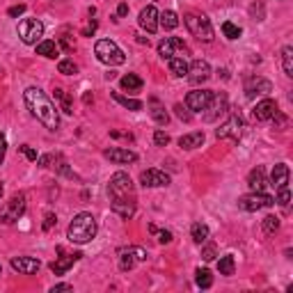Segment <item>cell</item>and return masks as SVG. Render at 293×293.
<instances>
[{"label":"cell","mask_w":293,"mask_h":293,"mask_svg":"<svg viewBox=\"0 0 293 293\" xmlns=\"http://www.w3.org/2000/svg\"><path fill=\"white\" fill-rule=\"evenodd\" d=\"M23 101H26L28 110L37 122H42L48 130H58L60 128V114H58V108L53 106L46 92H42L39 87H28L23 92Z\"/></svg>","instance_id":"cell-1"},{"label":"cell","mask_w":293,"mask_h":293,"mask_svg":"<svg viewBox=\"0 0 293 293\" xmlns=\"http://www.w3.org/2000/svg\"><path fill=\"white\" fill-rule=\"evenodd\" d=\"M98 232V224H96V218L92 213H78L74 220L69 222V229H66V238L71 243H78V245H85L96 236Z\"/></svg>","instance_id":"cell-2"},{"label":"cell","mask_w":293,"mask_h":293,"mask_svg":"<svg viewBox=\"0 0 293 293\" xmlns=\"http://www.w3.org/2000/svg\"><path fill=\"white\" fill-rule=\"evenodd\" d=\"M184 23H186V28L190 30V34L192 37H197L200 42H204V44H211L213 42V26H211V21H208V16H204V14H195V12H188L184 16Z\"/></svg>","instance_id":"cell-3"},{"label":"cell","mask_w":293,"mask_h":293,"mask_svg":"<svg viewBox=\"0 0 293 293\" xmlns=\"http://www.w3.org/2000/svg\"><path fill=\"white\" fill-rule=\"evenodd\" d=\"M94 53H96L98 62H104L108 66H120L126 62L124 50L112 42V39H98L96 46H94Z\"/></svg>","instance_id":"cell-4"},{"label":"cell","mask_w":293,"mask_h":293,"mask_svg":"<svg viewBox=\"0 0 293 293\" xmlns=\"http://www.w3.org/2000/svg\"><path fill=\"white\" fill-rule=\"evenodd\" d=\"M26 213V195H14L10 202L0 206V222L2 224H14L18 218Z\"/></svg>","instance_id":"cell-5"},{"label":"cell","mask_w":293,"mask_h":293,"mask_svg":"<svg viewBox=\"0 0 293 293\" xmlns=\"http://www.w3.org/2000/svg\"><path fill=\"white\" fill-rule=\"evenodd\" d=\"M243 128H245V122L238 112H234L224 124H220V128H216V138L218 140H232V142H238L240 136H243Z\"/></svg>","instance_id":"cell-6"},{"label":"cell","mask_w":293,"mask_h":293,"mask_svg":"<svg viewBox=\"0 0 293 293\" xmlns=\"http://www.w3.org/2000/svg\"><path fill=\"white\" fill-rule=\"evenodd\" d=\"M275 206V197L266 195V192H250V195L238 197V208L252 213V211H261V208H270Z\"/></svg>","instance_id":"cell-7"},{"label":"cell","mask_w":293,"mask_h":293,"mask_svg":"<svg viewBox=\"0 0 293 293\" xmlns=\"http://www.w3.org/2000/svg\"><path fill=\"white\" fill-rule=\"evenodd\" d=\"M42 34H44V23L39 21V18H23V21L18 23V37H21V42L28 44V46L37 44L39 39H42Z\"/></svg>","instance_id":"cell-8"},{"label":"cell","mask_w":293,"mask_h":293,"mask_svg":"<svg viewBox=\"0 0 293 293\" xmlns=\"http://www.w3.org/2000/svg\"><path fill=\"white\" fill-rule=\"evenodd\" d=\"M108 192L110 197H133V181L126 172H114L110 176V184H108Z\"/></svg>","instance_id":"cell-9"},{"label":"cell","mask_w":293,"mask_h":293,"mask_svg":"<svg viewBox=\"0 0 293 293\" xmlns=\"http://www.w3.org/2000/svg\"><path fill=\"white\" fill-rule=\"evenodd\" d=\"M117 254H120V268L122 270H130V268L136 266V261H144L146 259V250H142V248H138V245L120 248Z\"/></svg>","instance_id":"cell-10"},{"label":"cell","mask_w":293,"mask_h":293,"mask_svg":"<svg viewBox=\"0 0 293 293\" xmlns=\"http://www.w3.org/2000/svg\"><path fill=\"white\" fill-rule=\"evenodd\" d=\"M213 92L211 90H195V92H188L186 96V108L192 110V112H204L206 106L211 104Z\"/></svg>","instance_id":"cell-11"},{"label":"cell","mask_w":293,"mask_h":293,"mask_svg":"<svg viewBox=\"0 0 293 293\" xmlns=\"http://www.w3.org/2000/svg\"><path fill=\"white\" fill-rule=\"evenodd\" d=\"M272 92V82L266 80L261 76H254V78H248L245 80V96L248 98H256V96H266V94Z\"/></svg>","instance_id":"cell-12"},{"label":"cell","mask_w":293,"mask_h":293,"mask_svg":"<svg viewBox=\"0 0 293 293\" xmlns=\"http://www.w3.org/2000/svg\"><path fill=\"white\" fill-rule=\"evenodd\" d=\"M170 174L160 172V170L152 168V170H144V172L140 174V184L144 186V188H163V186H170Z\"/></svg>","instance_id":"cell-13"},{"label":"cell","mask_w":293,"mask_h":293,"mask_svg":"<svg viewBox=\"0 0 293 293\" xmlns=\"http://www.w3.org/2000/svg\"><path fill=\"white\" fill-rule=\"evenodd\" d=\"M227 110V94L224 92H213V98L211 104L206 106V110H204V120L206 122H216L220 114Z\"/></svg>","instance_id":"cell-14"},{"label":"cell","mask_w":293,"mask_h":293,"mask_svg":"<svg viewBox=\"0 0 293 293\" xmlns=\"http://www.w3.org/2000/svg\"><path fill=\"white\" fill-rule=\"evenodd\" d=\"M176 50L188 53V46H186L184 39H179V37H165L163 42L158 44V53H160V58H163V60L174 58V53H176Z\"/></svg>","instance_id":"cell-15"},{"label":"cell","mask_w":293,"mask_h":293,"mask_svg":"<svg viewBox=\"0 0 293 293\" xmlns=\"http://www.w3.org/2000/svg\"><path fill=\"white\" fill-rule=\"evenodd\" d=\"M188 78H190V82H195V85L206 82L208 78H211V66H208V62L206 60H195L188 66Z\"/></svg>","instance_id":"cell-16"},{"label":"cell","mask_w":293,"mask_h":293,"mask_svg":"<svg viewBox=\"0 0 293 293\" xmlns=\"http://www.w3.org/2000/svg\"><path fill=\"white\" fill-rule=\"evenodd\" d=\"M142 30H146L149 34H154L158 30V10L154 5H146L144 10L140 12V18H138Z\"/></svg>","instance_id":"cell-17"},{"label":"cell","mask_w":293,"mask_h":293,"mask_svg":"<svg viewBox=\"0 0 293 293\" xmlns=\"http://www.w3.org/2000/svg\"><path fill=\"white\" fill-rule=\"evenodd\" d=\"M104 156L108 158V160H112V163L117 165H126V163H136L138 160V154L130 152V149H120V146H112V149H106Z\"/></svg>","instance_id":"cell-18"},{"label":"cell","mask_w":293,"mask_h":293,"mask_svg":"<svg viewBox=\"0 0 293 293\" xmlns=\"http://www.w3.org/2000/svg\"><path fill=\"white\" fill-rule=\"evenodd\" d=\"M12 268L21 275H34V272L42 268L39 259H32V256H14L12 259Z\"/></svg>","instance_id":"cell-19"},{"label":"cell","mask_w":293,"mask_h":293,"mask_svg":"<svg viewBox=\"0 0 293 293\" xmlns=\"http://www.w3.org/2000/svg\"><path fill=\"white\" fill-rule=\"evenodd\" d=\"M58 252H60V259L58 261H53V264H50V270L55 272V275H64L66 270H69L71 266H74V264H76L78 259H80V252H74V254H64V250H62V248H58Z\"/></svg>","instance_id":"cell-20"},{"label":"cell","mask_w":293,"mask_h":293,"mask_svg":"<svg viewBox=\"0 0 293 293\" xmlns=\"http://www.w3.org/2000/svg\"><path fill=\"white\" fill-rule=\"evenodd\" d=\"M277 104L272 101V98H264V101H259L256 104V108L252 110V114H254V120L256 122H268V120H272V114L277 112Z\"/></svg>","instance_id":"cell-21"},{"label":"cell","mask_w":293,"mask_h":293,"mask_svg":"<svg viewBox=\"0 0 293 293\" xmlns=\"http://www.w3.org/2000/svg\"><path fill=\"white\" fill-rule=\"evenodd\" d=\"M112 211L120 218L128 220V218H133V213H136V202H133V197H114Z\"/></svg>","instance_id":"cell-22"},{"label":"cell","mask_w":293,"mask_h":293,"mask_svg":"<svg viewBox=\"0 0 293 293\" xmlns=\"http://www.w3.org/2000/svg\"><path fill=\"white\" fill-rule=\"evenodd\" d=\"M288 176H291V172H288V165L286 163H277L275 168H272V176H270V186L272 188H284V186L288 184Z\"/></svg>","instance_id":"cell-23"},{"label":"cell","mask_w":293,"mask_h":293,"mask_svg":"<svg viewBox=\"0 0 293 293\" xmlns=\"http://www.w3.org/2000/svg\"><path fill=\"white\" fill-rule=\"evenodd\" d=\"M248 186H250L252 192H264L268 186L266 181V172H264V168H256L250 172V176H248Z\"/></svg>","instance_id":"cell-24"},{"label":"cell","mask_w":293,"mask_h":293,"mask_svg":"<svg viewBox=\"0 0 293 293\" xmlns=\"http://www.w3.org/2000/svg\"><path fill=\"white\" fill-rule=\"evenodd\" d=\"M37 55H44V58H48V60H55L58 55H60V46L50 39H44V42L37 44Z\"/></svg>","instance_id":"cell-25"},{"label":"cell","mask_w":293,"mask_h":293,"mask_svg":"<svg viewBox=\"0 0 293 293\" xmlns=\"http://www.w3.org/2000/svg\"><path fill=\"white\" fill-rule=\"evenodd\" d=\"M204 144V133L197 130V133H188V136L179 138V146L181 149H197V146Z\"/></svg>","instance_id":"cell-26"},{"label":"cell","mask_w":293,"mask_h":293,"mask_svg":"<svg viewBox=\"0 0 293 293\" xmlns=\"http://www.w3.org/2000/svg\"><path fill=\"white\" fill-rule=\"evenodd\" d=\"M53 96L60 101V110L66 114H74V98H71V94H66L62 87H55L53 90Z\"/></svg>","instance_id":"cell-27"},{"label":"cell","mask_w":293,"mask_h":293,"mask_svg":"<svg viewBox=\"0 0 293 293\" xmlns=\"http://www.w3.org/2000/svg\"><path fill=\"white\" fill-rule=\"evenodd\" d=\"M158 26H163L165 30H174L179 26V14L172 10H165L163 14H158Z\"/></svg>","instance_id":"cell-28"},{"label":"cell","mask_w":293,"mask_h":293,"mask_svg":"<svg viewBox=\"0 0 293 293\" xmlns=\"http://www.w3.org/2000/svg\"><path fill=\"white\" fill-rule=\"evenodd\" d=\"M120 82H122V90H126V92H140L142 90V78L136 76V74H126Z\"/></svg>","instance_id":"cell-29"},{"label":"cell","mask_w":293,"mask_h":293,"mask_svg":"<svg viewBox=\"0 0 293 293\" xmlns=\"http://www.w3.org/2000/svg\"><path fill=\"white\" fill-rule=\"evenodd\" d=\"M170 71H172L174 76H179V78H184V76H188V62L184 60V58H170Z\"/></svg>","instance_id":"cell-30"},{"label":"cell","mask_w":293,"mask_h":293,"mask_svg":"<svg viewBox=\"0 0 293 293\" xmlns=\"http://www.w3.org/2000/svg\"><path fill=\"white\" fill-rule=\"evenodd\" d=\"M195 284L200 288H211L213 286V275L208 268H197L195 270Z\"/></svg>","instance_id":"cell-31"},{"label":"cell","mask_w":293,"mask_h":293,"mask_svg":"<svg viewBox=\"0 0 293 293\" xmlns=\"http://www.w3.org/2000/svg\"><path fill=\"white\" fill-rule=\"evenodd\" d=\"M112 98L117 101V104L124 106V108H128V110H142L144 108L142 101H138V98H128V96H124V94H120V92H112Z\"/></svg>","instance_id":"cell-32"},{"label":"cell","mask_w":293,"mask_h":293,"mask_svg":"<svg viewBox=\"0 0 293 293\" xmlns=\"http://www.w3.org/2000/svg\"><path fill=\"white\" fill-rule=\"evenodd\" d=\"M190 234H192V240L200 243V245L208 240V227L204 222H195L192 224V229H190Z\"/></svg>","instance_id":"cell-33"},{"label":"cell","mask_w":293,"mask_h":293,"mask_svg":"<svg viewBox=\"0 0 293 293\" xmlns=\"http://www.w3.org/2000/svg\"><path fill=\"white\" fill-rule=\"evenodd\" d=\"M282 66H284V74L291 78L293 76V48L291 46H284L282 48Z\"/></svg>","instance_id":"cell-34"},{"label":"cell","mask_w":293,"mask_h":293,"mask_svg":"<svg viewBox=\"0 0 293 293\" xmlns=\"http://www.w3.org/2000/svg\"><path fill=\"white\" fill-rule=\"evenodd\" d=\"M234 256L232 254H224L222 259L218 261V270H220V275H224V277H229V275H234Z\"/></svg>","instance_id":"cell-35"},{"label":"cell","mask_w":293,"mask_h":293,"mask_svg":"<svg viewBox=\"0 0 293 293\" xmlns=\"http://www.w3.org/2000/svg\"><path fill=\"white\" fill-rule=\"evenodd\" d=\"M240 32H243V30H240L236 23H232V21H224V23H222V34H224L227 39H232V42H234V39H238Z\"/></svg>","instance_id":"cell-36"},{"label":"cell","mask_w":293,"mask_h":293,"mask_svg":"<svg viewBox=\"0 0 293 293\" xmlns=\"http://www.w3.org/2000/svg\"><path fill=\"white\" fill-rule=\"evenodd\" d=\"M261 227H264V232L266 234H275L277 229H280V218L277 216H266L264 218V222H261Z\"/></svg>","instance_id":"cell-37"},{"label":"cell","mask_w":293,"mask_h":293,"mask_svg":"<svg viewBox=\"0 0 293 293\" xmlns=\"http://www.w3.org/2000/svg\"><path fill=\"white\" fill-rule=\"evenodd\" d=\"M152 117H154V122L156 124H160V126H165L170 122V114H168V110L165 108H160V106H154V110H152Z\"/></svg>","instance_id":"cell-38"},{"label":"cell","mask_w":293,"mask_h":293,"mask_svg":"<svg viewBox=\"0 0 293 293\" xmlns=\"http://www.w3.org/2000/svg\"><path fill=\"white\" fill-rule=\"evenodd\" d=\"M58 71H60V74H64V76H74V74H78V66H76V62H74V60H60Z\"/></svg>","instance_id":"cell-39"},{"label":"cell","mask_w":293,"mask_h":293,"mask_svg":"<svg viewBox=\"0 0 293 293\" xmlns=\"http://www.w3.org/2000/svg\"><path fill=\"white\" fill-rule=\"evenodd\" d=\"M288 200H291V192H288V186H284V188H280V195H277V204H280V206H284L286 208L288 206Z\"/></svg>","instance_id":"cell-40"},{"label":"cell","mask_w":293,"mask_h":293,"mask_svg":"<svg viewBox=\"0 0 293 293\" xmlns=\"http://www.w3.org/2000/svg\"><path fill=\"white\" fill-rule=\"evenodd\" d=\"M174 112H176V117H179L181 122H190V120H192V112H190L188 108H184L181 104L174 106Z\"/></svg>","instance_id":"cell-41"},{"label":"cell","mask_w":293,"mask_h":293,"mask_svg":"<svg viewBox=\"0 0 293 293\" xmlns=\"http://www.w3.org/2000/svg\"><path fill=\"white\" fill-rule=\"evenodd\" d=\"M250 14L254 16V21H264V16H266V10H264V5H261V2H254V5L250 7Z\"/></svg>","instance_id":"cell-42"},{"label":"cell","mask_w":293,"mask_h":293,"mask_svg":"<svg viewBox=\"0 0 293 293\" xmlns=\"http://www.w3.org/2000/svg\"><path fill=\"white\" fill-rule=\"evenodd\" d=\"M154 142H156L158 146H168L170 144V136L165 133V130H156V133H154Z\"/></svg>","instance_id":"cell-43"},{"label":"cell","mask_w":293,"mask_h":293,"mask_svg":"<svg viewBox=\"0 0 293 293\" xmlns=\"http://www.w3.org/2000/svg\"><path fill=\"white\" fill-rule=\"evenodd\" d=\"M18 152H23V154H26V158H28V160H37V158H39L37 149H32L30 144H21V146H18Z\"/></svg>","instance_id":"cell-44"},{"label":"cell","mask_w":293,"mask_h":293,"mask_svg":"<svg viewBox=\"0 0 293 293\" xmlns=\"http://www.w3.org/2000/svg\"><path fill=\"white\" fill-rule=\"evenodd\" d=\"M216 256H218V254H216V245H213V243H208L206 248L202 250V259H204V261H213Z\"/></svg>","instance_id":"cell-45"},{"label":"cell","mask_w":293,"mask_h":293,"mask_svg":"<svg viewBox=\"0 0 293 293\" xmlns=\"http://www.w3.org/2000/svg\"><path fill=\"white\" fill-rule=\"evenodd\" d=\"M55 222H58V216H55L53 211H48L46 216H44V232H48V229L53 227Z\"/></svg>","instance_id":"cell-46"},{"label":"cell","mask_w":293,"mask_h":293,"mask_svg":"<svg viewBox=\"0 0 293 293\" xmlns=\"http://www.w3.org/2000/svg\"><path fill=\"white\" fill-rule=\"evenodd\" d=\"M58 46H62V48H64L66 53H71V50L76 48V44H74V42L69 39V34H62V37H60V44H58Z\"/></svg>","instance_id":"cell-47"},{"label":"cell","mask_w":293,"mask_h":293,"mask_svg":"<svg viewBox=\"0 0 293 293\" xmlns=\"http://www.w3.org/2000/svg\"><path fill=\"white\" fill-rule=\"evenodd\" d=\"M5 154H7V138H5V133H0V165L5 160Z\"/></svg>","instance_id":"cell-48"},{"label":"cell","mask_w":293,"mask_h":293,"mask_svg":"<svg viewBox=\"0 0 293 293\" xmlns=\"http://www.w3.org/2000/svg\"><path fill=\"white\" fill-rule=\"evenodd\" d=\"M23 12H26V5H14V7H10V10H7V14H10L12 18H16V16H21Z\"/></svg>","instance_id":"cell-49"},{"label":"cell","mask_w":293,"mask_h":293,"mask_svg":"<svg viewBox=\"0 0 293 293\" xmlns=\"http://www.w3.org/2000/svg\"><path fill=\"white\" fill-rule=\"evenodd\" d=\"M272 122L277 124V128H284V126H286V117H284V114L280 112V110H277V112L272 114Z\"/></svg>","instance_id":"cell-50"},{"label":"cell","mask_w":293,"mask_h":293,"mask_svg":"<svg viewBox=\"0 0 293 293\" xmlns=\"http://www.w3.org/2000/svg\"><path fill=\"white\" fill-rule=\"evenodd\" d=\"M156 234H158V240H160V243H165V245L172 243V232H165L163 229V232H156Z\"/></svg>","instance_id":"cell-51"},{"label":"cell","mask_w":293,"mask_h":293,"mask_svg":"<svg viewBox=\"0 0 293 293\" xmlns=\"http://www.w3.org/2000/svg\"><path fill=\"white\" fill-rule=\"evenodd\" d=\"M60 291H74V286H71V284H55V286L50 288V293H60Z\"/></svg>","instance_id":"cell-52"},{"label":"cell","mask_w":293,"mask_h":293,"mask_svg":"<svg viewBox=\"0 0 293 293\" xmlns=\"http://www.w3.org/2000/svg\"><path fill=\"white\" fill-rule=\"evenodd\" d=\"M50 163H53V154L39 158V168H50Z\"/></svg>","instance_id":"cell-53"},{"label":"cell","mask_w":293,"mask_h":293,"mask_svg":"<svg viewBox=\"0 0 293 293\" xmlns=\"http://www.w3.org/2000/svg\"><path fill=\"white\" fill-rule=\"evenodd\" d=\"M96 26H98V23H96V21H92V23H90V26L85 28V30H82V34H85V37H90V34H94V30H96Z\"/></svg>","instance_id":"cell-54"},{"label":"cell","mask_w":293,"mask_h":293,"mask_svg":"<svg viewBox=\"0 0 293 293\" xmlns=\"http://www.w3.org/2000/svg\"><path fill=\"white\" fill-rule=\"evenodd\" d=\"M126 14H128V5H126V2H122V5L117 7V16H126Z\"/></svg>","instance_id":"cell-55"},{"label":"cell","mask_w":293,"mask_h":293,"mask_svg":"<svg viewBox=\"0 0 293 293\" xmlns=\"http://www.w3.org/2000/svg\"><path fill=\"white\" fill-rule=\"evenodd\" d=\"M0 197H2V184H0Z\"/></svg>","instance_id":"cell-56"},{"label":"cell","mask_w":293,"mask_h":293,"mask_svg":"<svg viewBox=\"0 0 293 293\" xmlns=\"http://www.w3.org/2000/svg\"><path fill=\"white\" fill-rule=\"evenodd\" d=\"M0 275H2V268H0Z\"/></svg>","instance_id":"cell-57"}]
</instances>
